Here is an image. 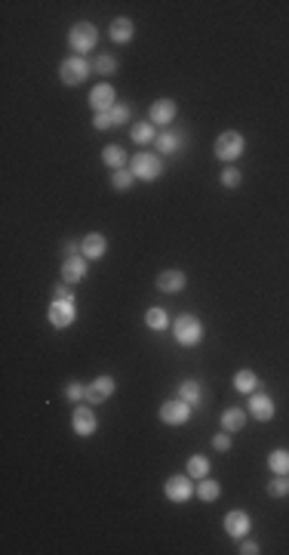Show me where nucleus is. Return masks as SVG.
Returning <instances> with one entry per match:
<instances>
[{"mask_svg":"<svg viewBox=\"0 0 289 555\" xmlns=\"http://www.w3.org/2000/svg\"><path fill=\"white\" fill-rule=\"evenodd\" d=\"M191 411H194V407L175 395V398H166V401L157 407V416H160L163 426H185L191 420Z\"/></svg>","mask_w":289,"mask_h":555,"instance_id":"8","label":"nucleus"},{"mask_svg":"<svg viewBox=\"0 0 289 555\" xmlns=\"http://www.w3.org/2000/svg\"><path fill=\"white\" fill-rule=\"evenodd\" d=\"M212 154H216L225 166L237 164L240 157L246 154V136L240 133V130H225V133L216 136V142H212Z\"/></svg>","mask_w":289,"mask_h":555,"instance_id":"2","label":"nucleus"},{"mask_svg":"<svg viewBox=\"0 0 289 555\" xmlns=\"http://www.w3.org/2000/svg\"><path fill=\"white\" fill-rule=\"evenodd\" d=\"M62 395H65V401H71V404L87 401V386H83V383H68Z\"/></svg>","mask_w":289,"mask_h":555,"instance_id":"33","label":"nucleus"},{"mask_svg":"<svg viewBox=\"0 0 289 555\" xmlns=\"http://www.w3.org/2000/svg\"><path fill=\"white\" fill-rule=\"evenodd\" d=\"M117 392V379L111 376V374H102V376H96L92 383L87 386V404H105L111 395Z\"/></svg>","mask_w":289,"mask_h":555,"instance_id":"12","label":"nucleus"},{"mask_svg":"<svg viewBox=\"0 0 289 555\" xmlns=\"http://www.w3.org/2000/svg\"><path fill=\"white\" fill-rule=\"evenodd\" d=\"M62 253H65V259H68V256H80V240H65Z\"/></svg>","mask_w":289,"mask_h":555,"instance_id":"39","label":"nucleus"},{"mask_svg":"<svg viewBox=\"0 0 289 555\" xmlns=\"http://www.w3.org/2000/svg\"><path fill=\"white\" fill-rule=\"evenodd\" d=\"M117 68H120V59H117V56H111V53L92 56V71H96L99 78H111V74H117Z\"/></svg>","mask_w":289,"mask_h":555,"instance_id":"26","label":"nucleus"},{"mask_svg":"<svg viewBox=\"0 0 289 555\" xmlns=\"http://www.w3.org/2000/svg\"><path fill=\"white\" fill-rule=\"evenodd\" d=\"M222 524H225V534L237 543L244 540V536H249V531H253V518H249L246 509H231V512L222 518Z\"/></svg>","mask_w":289,"mask_h":555,"instance_id":"11","label":"nucleus"},{"mask_svg":"<svg viewBox=\"0 0 289 555\" xmlns=\"http://www.w3.org/2000/svg\"><path fill=\"white\" fill-rule=\"evenodd\" d=\"M87 265H89L87 256H68L62 263V281L65 284H80L83 278H87Z\"/></svg>","mask_w":289,"mask_h":555,"instance_id":"19","label":"nucleus"},{"mask_svg":"<svg viewBox=\"0 0 289 555\" xmlns=\"http://www.w3.org/2000/svg\"><path fill=\"white\" fill-rule=\"evenodd\" d=\"M108 37H111V41H114L117 46L133 43V37H136V22H133V18H126V16L111 18V25H108Z\"/></svg>","mask_w":289,"mask_h":555,"instance_id":"18","label":"nucleus"},{"mask_svg":"<svg viewBox=\"0 0 289 555\" xmlns=\"http://www.w3.org/2000/svg\"><path fill=\"white\" fill-rule=\"evenodd\" d=\"M209 469H212V462H209V457H203V453H194V457H188V462H185V472H188L194 481L207 478Z\"/></svg>","mask_w":289,"mask_h":555,"instance_id":"27","label":"nucleus"},{"mask_svg":"<svg viewBox=\"0 0 289 555\" xmlns=\"http://www.w3.org/2000/svg\"><path fill=\"white\" fill-rule=\"evenodd\" d=\"M219 182H222V189H228V191H234L244 185V170H240L237 164H228V166H222V173H219Z\"/></svg>","mask_w":289,"mask_h":555,"instance_id":"29","label":"nucleus"},{"mask_svg":"<svg viewBox=\"0 0 289 555\" xmlns=\"http://www.w3.org/2000/svg\"><path fill=\"white\" fill-rule=\"evenodd\" d=\"M246 420H249V413L244 411V407H225V411H222L219 426H222L225 432L237 435V432H244V429H246Z\"/></svg>","mask_w":289,"mask_h":555,"instance_id":"20","label":"nucleus"},{"mask_svg":"<svg viewBox=\"0 0 289 555\" xmlns=\"http://www.w3.org/2000/svg\"><path fill=\"white\" fill-rule=\"evenodd\" d=\"M188 142V136L185 133H179V130H160V133H157V139H154V148H157V154H179L182 152V145Z\"/></svg>","mask_w":289,"mask_h":555,"instance_id":"16","label":"nucleus"},{"mask_svg":"<svg viewBox=\"0 0 289 555\" xmlns=\"http://www.w3.org/2000/svg\"><path fill=\"white\" fill-rule=\"evenodd\" d=\"M71 429L77 438H92L99 432V416L92 411V404H77L71 413Z\"/></svg>","mask_w":289,"mask_h":555,"instance_id":"9","label":"nucleus"},{"mask_svg":"<svg viewBox=\"0 0 289 555\" xmlns=\"http://www.w3.org/2000/svg\"><path fill=\"white\" fill-rule=\"evenodd\" d=\"M234 388H237L240 395L258 392V374H256V370H249V367H240L237 374H234Z\"/></svg>","mask_w":289,"mask_h":555,"instance_id":"22","label":"nucleus"},{"mask_svg":"<svg viewBox=\"0 0 289 555\" xmlns=\"http://www.w3.org/2000/svg\"><path fill=\"white\" fill-rule=\"evenodd\" d=\"M136 182H138V179L133 176V170H129V166H124V170H114V173H111V189H114V191H129Z\"/></svg>","mask_w":289,"mask_h":555,"instance_id":"31","label":"nucleus"},{"mask_svg":"<svg viewBox=\"0 0 289 555\" xmlns=\"http://www.w3.org/2000/svg\"><path fill=\"white\" fill-rule=\"evenodd\" d=\"M212 450H219V453H228L231 450V432H216L212 435Z\"/></svg>","mask_w":289,"mask_h":555,"instance_id":"36","label":"nucleus"},{"mask_svg":"<svg viewBox=\"0 0 289 555\" xmlns=\"http://www.w3.org/2000/svg\"><path fill=\"white\" fill-rule=\"evenodd\" d=\"M111 117H114V127H124V124H129V117H133V108H129L126 102H117V105L111 108Z\"/></svg>","mask_w":289,"mask_h":555,"instance_id":"34","label":"nucleus"},{"mask_svg":"<svg viewBox=\"0 0 289 555\" xmlns=\"http://www.w3.org/2000/svg\"><path fill=\"white\" fill-rule=\"evenodd\" d=\"M173 339L179 342L182 349H197L200 342H203V321L197 318V314H191V312H182L179 318H173Z\"/></svg>","mask_w":289,"mask_h":555,"instance_id":"1","label":"nucleus"},{"mask_svg":"<svg viewBox=\"0 0 289 555\" xmlns=\"http://www.w3.org/2000/svg\"><path fill=\"white\" fill-rule=\"evenodd\" d=\"M129 170H133V176L138 182H157L163 176V157L157 154V152H138L129 157Z\"/></svg>","mask_w":289,"mask_h":555,"instance_id":"3","label":"nucleus"},{"mask_svg":"<svg viewBox=\"0 0 289 555\" xmlns=\"http://www.w3.org/2000/svg\"><path fill=\"white\" fill-rule=\"evenodd\" d=\"M163 497L170 500V503L182 506V503H188L191 497H197V485H194V478L188 472H185V475H170L163 485Z\"/></svg>","mask_w":289,"mask_h":555,"instance_id":"6","label":"nucleus"},{"mask_svg":"<svg viewBox=\"0 0 289 555\" xmlns=\"http://www.w3.org/2000/svg\"><path fill=\"white\" fill-rule=\"evenodd\" d=\"M111 127H114V117H111V111H99V115H92V130H99V133H108Z\"/></svg>","mask_w":289,"mask_h":555,"instance_id":"35","label":"nucleus"},{"mask_svg":"<svg viewBox=\"0 0 289 555\" xmlns=\"http://www.w3.org/2000/svg\"><path fill=\"white\" fill-rule=\"evenodd\" d=\"M219 497H222V485L216 478L207 475V478L197 481V500H200V503H216Z\"/></svg>","mask_w":289,"mask_h":555,"instance_id":"28","label":"nucleus"},{"mask_svg":"<svg viewBox=\"0 0 289 555\" xmlns=\"http://www.w3.org/2000/svg\"><path fill=\"white\" fill-rule=\"evenodd\" d=\"M102 161H105V166H111V170H124V166H129V157L124 152V145H105L102 148Z\"/></svg>","mask_w":289,"mask_h":555,"instance_id":"25","label":"nucleus"},{"mask_svg":"<svg viewBox=\"0 0 289 555\" xmlns=\"http://www.w3.org/2000/svg\"><path fill=\"white\" fill-rule=\"evenodd\" d=\"M157 133H160V130H154L151 120H138V124H133V130H129V139H133L136 145H151Z\"/></svg>","mask_w":289,"mask_h":555,"instance_id":"24","label":"nucleus"},{"mask_svg":"<svg viewBox=\"0 0 289 555\" xmlns=\"http://www.w3.org/2000/svg\"><path fill=\"white\" fill-rule=\"evenodd\" d=\"M89 74H92V62L87 56H65L59 65V80L65 87H80Z\"/></svg>","mask_w":289,"mask_h":555,"instance_id":"4","label":"nucleus"},{"mask_svg":"<svg viewBox=\"0 0 289 555\" xmlns=\"http://www.w3.org/2000/svg\"><path fill=\"white\" fill-rule=\"evenodd\" d=\"M105 253H108V238L102 231H89V235L80 238V256H87L89 263L105 259Z\"/></svg>","mask_w":289,"mask_h":555,"instance_id":"15","label":"nucleus"},{"mask_svg":"<svg viewBox=\"0 0 289 555\" xmlns=\"http://www.w3.org/2000/svg\"><path fill=\"white\" fill-rule=\"evenodd\" d=\"M46 318L55 330H68L77 324V300H53L46 309Z\"/></svg>","mask_w":289,"mask_h":555,"instance_id":"7","label":"nucleus"},{"mask_svg":"<svg viewBox=\"0 0 289 555\" xmlns=\"http://www.w3.org/2000/svg\"><path fill=\"white\" fill-rule=\"evenodd\" d=\"M117 105V92H114V87L111 83H96V87L89 90V108L96 111H111Z\"/></svg>","mask_w":289,"mask_h":555,"instance_id":"17","label":"nucleus"},{"mask_svg":"<svg viewBox=\"0 0 289 555\" xmlns=\"http://www.w3.org/2000/svg\"><path fill=\"white\" fill-rule=\"evenodd\" d=\"M96 43H99V28L92 25V22H77V25H71V31H68V46L74 50V56H87L96 50Z\"/></svg>","mask_w":289,"mask_h":555,"instance_id":"5","label":"nucleus"},{"mask_svg":"<svg viewBox=\"0 0 289 555\" xmlns=\"http://www.w3.org/2000/svg\"><path fill=\"white\" fill-rule=\"evenodd\" d=\"M175 395H179L182 401H188L191 407H200V404H203V386H200L194 376L182 379V383H179V388H175Z\"/></svg>","mask_w":289,"mask_h":555,"instance_id":"21","label":"nucleus"},{"mask_svg":"<svg viewBox=\"0 0 289 555\" xmlns=\"http://www.w3.org/2000/svg\"><path fill=\"white\" fill-rule=\"evenodd\" d=\"M53 300H77L74 296V290H71V284H65V281H59L53 287Z\"/></svg>","mask_w":289,"mask_h":555,"instance_id":"37","label":"nucleus"},{"mask_svg":"<svg viewBox=\"0 0 289 555\" xmlns=\"http://www.w3.org/2000/svg\"><path fill=\"white\" fill-rule=\"evenodd\" d=\"M268 469H271L274 475H289V450L274 448L271 453H268Z\"/></svg>","mask_w":289,"mask_h":555,"instance_id":"30","label":"nucleus"},{"mask_svg":"<svg viewBox=\"0 0 289 555\" xmlns=\"http://www.w3.org/2000/svg\"><path fill=\"white\" fill-rule=\"evenodd\" d=\"M179 117V105H175V99H157V102H151V108H148V120H151L154 127H170L173 120Z\"/></svg>","mask_w":289,"mask_h":555,"instance_id":"13","label":"nucleus"},{"mask_svg":"<svg viewBox=\"0 0 289 555\" xmlns=\"http://www.w3.org/2000/svg\"><path fill=\"white\" fill-rule=\"evenodd\" d=\"M246 413L253 416V420H258V423H271L277 416V404H274V398L268 392H253V395H249V401H246Z\"/></svg>","mask_w":289,"mask_h":555,"instance_id":"10","label":"nucleus"},{"mask_svg":"<svg viewBox=\"0 0 289 555\" xmlns=\"http://www.w3.org/2000/svg\"><path fill=\"white\" fill-rule=\"evenodd\" d=\"M268 494H271L274 500L289 497V475H274L271 481H268Z\"/></svg>","mask_w":289,"mask_h":555,"instance_id":"32","label":"nucleus"},{"mask_svg":"<svg viewBox=\"0 0 289 555\" xmlns=\"http://www.w3.org/2000/svg\"><path fill=\"white\" fill-rule=\"evenodd\" d=\"M157 290L166 293V296H173V293H182L185 287H188V275L182 272V268H163L160 275H157Z\"/></svg>","mask_w":289,"mask_h":555,"instance_id":"14","label":"nucleus"},{"mask_svg":"<svg viewBox=\"0 0 289 555\" xmlns=\"http://www.w3.org/2000/svg\"><path fill=\"white\" fill-rule=\"evenodd\" d=\"M237 552H240V555H258L262 549H258L256 540H246V536H244V540H240V549H237Z\"/></svg>","mask_w":289,"mask_h":555,"instance_id":"38","label":"nucleus"},{"mask_svg":"<svg viewBox=\"0 0 289 555\" xmlns=\"http://www.w3.org/2000/svg\"><path fill=\"white\" fill-rule=\"evenodd\" d=\"M145 327L154 330V333H163V330L173 327V318L166 314V309H157V305H154V309L145 312Z\"/></svg>","mask_w":289,"mask_h":555,"instance_id":"23","label":"nucleus"}]
</instances>
